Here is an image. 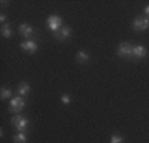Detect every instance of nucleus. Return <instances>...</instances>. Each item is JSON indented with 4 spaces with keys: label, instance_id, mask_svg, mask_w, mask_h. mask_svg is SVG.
I'll return each instance as SVG.
<instances>
[{
    "label": "nucleus",
    "instance_id": "nucleus-1",
    "mask_svg": "<svg viewBox=\"0 0 149 143\" xmlns=\"http://www.w3.org/2000/svg\"><path fill=\"white\" fill-rule=\"evenodd\" d=\"M11 123H12V126L17 130V133H25L27 129H28V126H29V121H28V118L22 117V115H16V117H13V118L11 119Z\"/></svg>",
    "mask_w": 149,
    "mask_h": 143
},
{
    "label": "nucleus",
    "instance_id": "nucleus-2",
    "mask_svg": "<svg viewBox=\"0 0 149 143\" xmlns=\"http://www.w3.org/2000/svg\"><path fill=\"white\" fill-rule=\"evenodd\" d=\"M47 27H48L49 31H52L53 33H56L59 29L63 28V19L57 15L48 16V19H47Z\"/></svg>",
    "mask_w": 149,
    "mask_h": 143
},
{
    "label": "nucleus",
    "instance_id": "nucleus-3",
    "mask_svg": "<svg viewBox=\"0 0 149 143\" xmlns=\"http://www.w3.org/2000/svg\"><path fill=\"white\" fill-rule=\"evenodd\" d=\"M24 107H25V101L23 97L17 96V97L11 98V101H9V107H8L11 113H20Z\"/></svg>",
    "mask_w": 149,
    "mask_h": 143
},
{
    "label": "nucleus",
    "instance_id": "nucleus-4",
    "mask_svg": "<svg viewBox=\"0 0 149 143\" xmlns=\"http://www.w3.org/2000/svg\"><path fill=\"white\" fill-rule=\"evenodd\" d=\"M149 28V19L145 16H137L133 20V29L134 31H145Z\"/></svg>",
    "mask_w": 149,
    "mask_h": 143
},
{
    "label": "nucleus",
    "instance_id": "nucleus-5",
    "mask_svg": "<svg viewBox=\"0 0 149 143\" xmlns=\"http://www.w3.org/2000/svg\"><path fill=\"white\" fill-rule=\"evenodd\" d=\"M132 49H133V47L129 43H121L117 48V54L123 58H127V57L132 56Z\"/></svg>",
    "mask_w": 149,
    "mask_h": 143
},
{
    "label": "nucleus",
    "instance_id": "nucleus-6",
    "mask_svg": "<svg viewBox=\"0 0 149 143\" xmlns=\"http://www.w3.org/2000/svg\"><path fill=\"white\" fill-rule=\"evenodd\" d=\"M20 48H22L24 52L29 53V54H33V53L37 52V43L33 40H27V41H23L22 44H20Z\"/></svg>",
    "mask_w": 149,
    "mask_h": 143
},
{
    "label": "nucleus",
    "instance_id": "nucleus-7",
    "mask_svg": "<svg viewBox=\"0 0 149 143\" xmlns=\"http://www.w3.org/2000/svg\"><path fill=\"white\" fill-rule=\"evenodd\" d=\"M71 33H72V29L69 28V27H63L61 29H59V31L56 32V33H53V34H55L56 40L64 41V40H67V38L71 37Z\"/></svg>",
    "mask_w": 149,
    "mask_h": 143
},
{
    "label": "nucleus",
    "instance_id": "nucleus-8",
    "mask_svg": "<svg viewBox=\"0 0 149 143\" xmlns=\"http://www.w3.org/2000/svg\"><path fill=\"white\" fill-rule=\"evenodd\" d=\"M146 54H148V50L144 45H134L132 49V56L134 58H144Z\"/></svg>",
    "mask_w": 149,
    "mask_h": 143
},
{
    "label": "nucleus",
    "instance_id": "nucleus-9",
    "mask_svg": "<svg viewBox=\"0 0 149 143\" xmlns=\"http://www.w3.org/2000/svg\"><path fill=\"white\" fill-rule=\"evenodd\" d=\"M33 27H31L29 24H27V23H24V24H22L20 27H19V33L22 34L23 37H31L32 34H33Z\"/></svg>",
    "mask_w": 149,
    "mask_h": 143
},
{
    "label": "nucleus",
    "instance_id": "nucleus-10",
    "mask_svg": "<svg viewBox=\"0 0 149 143\" xmlns=\"http://www.w3.org/2000/svg\"><path fill=\"white\" fill-rule=\"evenodd\" d=\"M29 91H31V86L28 82H20L17 89H16V93L20 97H25L27 94H29Z\"/></svg>",
    "mask_w": 149,
    "mask_h": 143
},
{
    "label": "nucleus",
    "instance_id": "nucleus-11",
    "mask_svg": "<svg viewBox=\"0 0 149 143\" xmlns=\"http://www.w3.org/2000/svg\"><path fill=\"white\" fill-rule=\"evenodd\" d=\"M76 61L79 64H87L89 61V54L87 52H84V50H79L77 54H76Z\"/></svg>",
    "mask_w": 149,
    "mask_h": 143
},
{
    "label": "nucleus",
    "instance_id": "nucleus-12",
    "mask_svg": "<svg viewBox=\"0 0 149 143\" xmlns=\"http://www.w3.org/2000/svg\"><path fill=\"white\" fill-rule=\"evenodd\" d=\"M11 34H12L11 25H9L8 23H6V24L1 25V36H3L4 38H9V37H11Z\"/></svg>",
    "mask_w": 149,
    "mask_h": 143
},
{
    "label": "nucleus",
    "instance_id": "nucleus-13",
    "mask_svg": "<svg viewBox=\"0 0 149 143\" xmlns=\"http://www.w3.org/2000/svg\"><path fill=\"white\" fill-rule=\"evenodd\" d=\"M28 138L25 135V133H17L13 135V142L15 143H27Z\"/></svg>",
    "mask_w": 149,
    "mask_h": 143
},
{
    "label": "nucleus",
    "instance_id": "nucleus-14",
    "mask_svg": "<svg viewBox=\"0 0 149 143\" xmlns=\"http://www.w3.org/2000/svg\"><path fill=\"white\" fill-rule=\"evenodd\" d=\"M12 97V90L8 89V87H1V90H0V98L1 100H9Z\"/></svg>",
    "mask_w": 149,
    "mask_h": 143
},
{
    "label": "nucleus",
    "instance_id": "nucleus-15",
    "mask_svg": "<svg viewBox=\"0 0 149 143\" xmlns=\"http://www.w3.org/2000/svg\"><path fill=\"white\" fill-rule=\"evenodd\" d=\"M109 143H124V138L118 135V134H113L109 139Z\"/></svg>",
    "mask_w": 149,
    "mask_h": 143
},
{
    "label": "nucleus",
    "instance_id": "nucleus-16",
    "mask_svg": "<svg viewBox=\"0 0 149 143\" xmlns=\"http://www.w3.org/2000/svg\"><path fill=\"white\" fill-rule=\"evenodd\" d=\"M61 103L63 105H69L71 103V97L68 94H63L61 96Z\"/></svg>",
    "mask_w": 149,
    "mask_h": 143
},
{
    "label": "nucleus",
    "instance_id": "nucleus-17",
    "mask_svg": "<svg viewBox=\"0 0 149 143\" xmlns=\"http://www.w3.org/2000/svg\"><path fill=\"white\" fill-rule=\"evenodd\" d=\"M6 20H7V16L4 15V13H1V15H0V23H4V24H6Z\"/></svg>",
    "mask_w": 149,
    "mask_h": 143
},
{
    "label": "nucleus",
    "instance_id": "nucleus-18",
    "mask_svg": "<svg viewBox=\"0 0 149 143\" xmlns=\"http://www.w3.org/2000/svg\"><path fill=\"white\" fill-rule=\"evenodd\" d=\"M144 13H145V17H148V19H149V6L145 7V10H144Z\"/></svg>",
    "mask_w": 149,
    "mask_h": 143
}]
</instances>
